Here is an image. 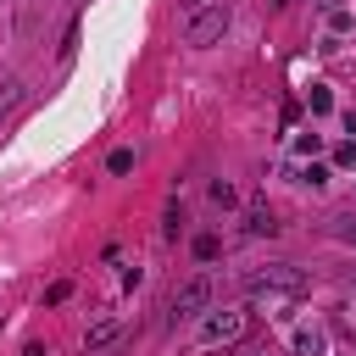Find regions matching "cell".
<instances>
[{
	"label": "cell",
	"mask_w": 356,
	"mask_h": 356,
	"mask_svg": "<svg viewBox=\"0 0 356 356\" xmlns=\"http://www.w3.org/2000/svg\"><path fill=\"white\" fill-rule=\"evenodd\" d=\"M206 306H211V278H206V273H200V278H189V284L172 295V312H178V317H189V312H206Z\"/></svg>",
	"instance_id": "4"
},
{
	"label": "cell",
	"mask_w": 356,
	"mask_h": 356,
	"mask_svg": "<svg viewBox=\"0 0 356 356\" xmlns=\"http://www.w3.org/2000/svg\"><path fill=\"white\" fill-rule=\"evenodd\" d=\"M245 334V312H211L200 323V345H234Z\"/></svg>",
	"instance_id": "3"
},
{
	"label": "cell",
	"mask_w": 356,
	"mask_h": 356,
	"mask_svg": "<svg viewBox=\"0 0 356 356\" xmlns=\"http://www.w3.org/2000/svg\"><path fill=\"white\" fill-rule=\"evenodd\" d=\"M306 106H312V117H328V111H334V95H328L323 83H312V89H306Z\"/></svg>",
	"instance_id": "9"
},
{
	"label": "cell",
	"mask_w": 356,
	"mask_h": 356,
	"mask_svg": "<svg viewBox=\"0 0 356 356\" xmlns=\"http://www.w3.org/2000/svg\"><path fill=\"white\" fill-rule=\"evenodd\" d=\"M67 295H72V284H67V278H61V284H50V289H44V300H50V306H61V300H67Z\"/></svg>",
	"instance_id": "18"
},
{
	"label": "cell",
	"mask_w": 356,
	"mask_h": 356,
	"mask_svg": "<svg viewBox=\"0 0 356 356\" xmlns=\"http://www.w3.org/2000/svg\"><path fill=\"white\" fill-rule=\"evenodd\" d=\"M178 6H184V11H200V6H206V0H178Z\"/></svg>",
	"instance_id": "19"
},
{
	"label": "cell",
	"mask_w": 356,
	"mask_h": 356,
	"mask_svg": "<svg viewBox=\"0 0 356 356\" xmlns=\"http://www.w3.org/2000/svg\"><path fill=\"white\" fill-rule=\"evenodd\" d=\"M228 22H234V11L217 0V6H200V11H189V22H184V39L195 44V50H206V44H217L222 33H228Z\"/></svg>",
	"instance_id": "1"
},
{
	"label": "cell",
	"mask_w": 356,
	"mask_h": 356,
	"mask_svg": "<svg viewBox=\"0 0 356 356\" xmlns=\"http://www.w3.org/2000/svg\"><path fill=\"white\" fill-rule=\"evenodd\" d=\"M323 6H339V0H323Z\"/></svg>",
	"instance_id": "20"
},
{
	"label": "cell",
	"mask_w": 356,
	"mask_h": 356,
	"mask_svg": "<svg viewBox=\"0 0 356 356\" xmlns=\"http://www.w3.org/2000/svg\"><path fill=\"white\" fill-rule=\"evenodd\" d=\"M334 167H356V139H345V145H334Z\"/></svg>",
	"instance_id": "15"
},
{
	"label": "cell",
	"mask_w": 356,
	"mask_h": 356,
	"mask_svg": "<svg viewBox=\"0 0 356 356\" xmlns=\"http://www.w3.org/2000/svg\"><path fill=\"white\" fill-rule=\"evenodd\" d=\"M22 95H28V83H22V78H0V122L22 106Z\"/></svg>",
	"instance_id": "5"
},
{
	"label": "cell",
	"mask_w": 356,
	"mask_h": 356,
	"mask_svg": "<svg viewBox=\"0 0 356 356\" xmlns=\"http://www.w3.org/2000/svg\"><path fill=\"white\" fill-rule=\"evenodd\" d=\"M111 339H117V317H100V323L83 334V345H89V350H100V345H111Z\"/></svg>",
	"instance_id": "8"
},
{
	"label": "cell",
	"mask_w": 356,
	"mask_h": 356,
	"mask_svg": "<svg viewBox=\"0 0 356 356\" xmlns=\"http://www.w3.org/2000/svg\"><path fill=\"white\" fill-rule=\"evenodd\" d=\"M317 145H323L317 134H300V139H295V156H317Z\"/></svg>",
	"instance_id": "17"
},
{
	"label": "cell",
	"mask_w": 356,
	"mask_h": 356,
	"mask_svg": "<svg viewBox=\"0 0 356 356\" xmlns=\"http://www.w3.org/2000/svg\"><path fill=\"white\" fill-rule=\"evenodd\" d=\"M134 161H139V156L122 145V150H111V156H106V172H117V178H122V172H134Z\"/></svg>",
	"instance_id": "11"
},
{
	"label": "cell",
	"mask_w": 356,
	"mask_h": 356,
	"mask_svg": "<svg viewBox=\"0 0 356 356\" xmlns=\"http://www.w3.org/2000/svg\"><path fill=\"white\" fill-rule=\"evenodd\" d=\"M245 234H278L273 206H250V211H245Z\"/></svg>",
	"instance_id": "6"
},
{
	"label": "cell",
	"mask_w": 356,
	"mask_h": 356,
	"mask_svg": "<svg viewBox=\"0 0 356 356\" xmlns=\"http://www.w3.org/2000/svg\"><path fill=\"white\" fill-rule=\"evenodd\" d=\"M189 250H195V261H217V256H222V239H217V234H200Z\"/></svg>",
	"instance_id": "10"
},
{
	"label": "cell",
	"mask_w": 356,
	"mask_h": 356,
	"mask_svg": "<svg viewBox=\"0 0 356 356\" xmlns=\"http://www.w3.org/2000/svg\"><path fill=\"white\" fill-rule=\"evenodd\" d=\"M211 200H217V206H234L239 195H234V184H222V178H217V184H211Z\"/></svg>",
	"instance_id": "16"
},
{
	"label": "cell",
	"mask_w": 356,
	"mask_h": 356,
	"mask_svg": "<svg viewBox=\"0 0 356 356\" xmlns=\"http://www.w3.org/2000/svg\"><path fill=\"white\" fill-rule=\"evenodd\" d=\"M295 178H300L306 189H323V184H328V167H323V161H312V167H300Z\"/></svg>",
	"instance_id": "13"
},
{
	"label": "cell",
	"mask_w": 356,
	"mask_h": 356,
	"mask_svg": "<svg viewBox=\"0 0 356 356\" xmlns=\"http://www.w3.org/2000/svg\"><path fill=\"white\" fill-rule=\"evenodd\" d=\"M245 289H256V295H300V289H306V267H295V261H273V267L250 273Z\"/></svg>",
	"instance_id": "2"
},
{
	"label": "cell",
	"mask_w": 356,
	"mask_h": 356,
	"mask_svg": "<svg viewBox=\"0 0 356 356\" xmlns=\"http://www.w3.org/2000/svg\"><path fill=\"white\" fill-rule=\"evenodd\" d=\"M350 28H356V17H350L345 6H334V11H328V33L339 39V33H350Z\"/></svg>",
	"instance_id": "12"
},
{
	"label": "cell",
	"mask_w": 356,
	"mask_h": 356,
	"mask_svg": "<svg viewBox=\"0 0 356 356\" xmlns=\"http://www.w3.org/2000/svg\"><path fill=\"white\" fill-rule=\"evenodd\" d=\"M328 228H334V239H345V245H356V217H334Z\"/></svg>",
	"instance_id": "14"
},
{
	"label": "cell",
	"mask_w": 356,
	"mask_h": 356,
	"mask_svg": "<svg viewBox=\"0 0 356 356\" xmlns=\"http://www.w3.org/2000/svg\"><path fill=\"white\" fill-rule=\"evenodd\" d=\"M323 350H328L323 328H300V334H295V356H323Z\"/></svg>",
	"instance_id": "7"
}]
</instances>
